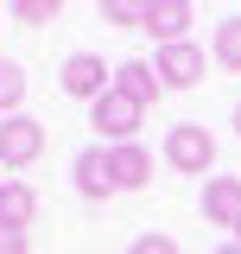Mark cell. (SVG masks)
Returning <instances> with one entry per match:
<instances>
[{"mask_svg": "<svg viewBox=\"0 0 241 254\" xmlns=\"http://www.w3.org/2000/svg\"><path fill=\"white\" fill-rule=\"evenodd\" d=\"M184 26H190V6H184V0H152L146 19H140V32H152L159 45H178Z\"/></svg>", "mask_w": 241, "mask_h": 254, "instance_id": "cell-10", "label": "cell"}, {"mask_svg": "<svg viewBox=\"0 0 241 254\" xmlns=\"http://www.w3.org/2000/svg\"><path fill=\"white\" fill-rule=\"evenodd\" d=\"M19 102H26V70H19L13 58H0V121L19 115Z\"/></svg>", "mask_w": 241, "mask_h": 254, "instance_id": "cell-12", "label": "cell"}, {"mask_svg": "<svg viewBox=\"0 0 241 254\" xmlns=\"http://www.w3.org/2000/svg\"><path fill=\"white\" fill-rule=\"evenodd\" d=\"M235 133H241V102H235Z\"/></svg>", "mask_w": 241, "mask_h": 254, "instance_id": "cell-19", "label": "cell"}, {"mask_svg": "<svg viewBox=\"0 0 241 254\" xmlns=\"http://www.w3.org/2000/svg\"><path fill=\"white\" fill-rule=\"evenodd\" d=\"M32 216H38V190L26 178H6L0 185V229H26Z\"/></svg>", "mask_w": 241, "mask_h": 254, "instance_id": "cell-11", "label": "cell"}, {"mask_svg": "<svg viewBox=\"0 0 241 254\" xmlns=\"http://www.w3.org/2000/svg\"><path fill=\"white\" fill-rule=\"evenodd\" d=\"M63 6L58 0H13V19H19V26H45V19H58Z\"/></svg>", "mask_w": 241, "mask_h": 254, "instance_id": "cell-14", "label": "cell"}, {"mask_svg": "<svg viewBox=\"0 0 241 254\" xmlns=\"http://www.w3.org/2000/svg\"><path fill=\"white\" fill-rule=\"evenodd\" d=\"M140 115H146V108H133L120 89H108L102 102H89V127L108 140V146H127V140L140 133Z\"/></svg>", "mask_w": 241, "mask_h": 254, "instance_id": "cell-4", "label": "cell"}, {"mask_svg": "<svg viewBox=\"0 0 241 254\" xmlns=\"http://www.w3.org/2000/svg\"><path fill=\"white\" fill-rule=\"evenodd\" d=\"M216 254H241V242H229V248H216Z\"/></svg>", "mask_w": 241, "mask_h": 254, "instance_id": "cell-18", "label": "cell"}, {"mask_svg": "<svg viewBox=\"0 0 241 254\" xmlns=\"http://www.w3.org/2000/svg\"><path fill=\"white\" fill-rule=\"evenodd\" d=\"M165 165L172 172H184V178H203V172H216V133L203 121H178L165 127Z\"/></svg>", "mask_w": 241, "mask_h": 254, "instance_id": "cell-1", "label": "cell"}, {"mask_svg": "<svg viewBox=\"0 0 241 254\" xmlns=\"http://www.w3.org/2000/svg\"><path fill=\"white\" fill-rule=\"evenodd\" d=\"M216 64L222 70H241V13L216 26Z\"/></svg>", "mask_w": 241, "mask_h": 254, "instance_id": "cell-13", "label": "cell"}, {"mask_svg": "<svg viewBox=\"0 0 241 254\" xmlns=\"http://www.w3.org/2000/svg\"><path fill=\"white\" fill-rule=\"evenodd\" d=\"M0 254H32V235L26 229H0Z\"/></svg>", "mask_w": 241, "mask_h": 254, "instance_id": "cell-17", "label": "cell"}, {"mask_svg": "<svg viewBox=\"0 0 241 254\" xmlns=\"http://www.w3.org/2000/svg\"><path fill=\"white\" fill-rule=\"evenodd\" d=\"M0 185H6V178H0Z\"/></svg>", "mask_w": 241, "mask_h": 254, "instance_id": "cell-21", "label": "cell"}, {"mask_svg": "<svg viewBox=\"0 0 241 254\" xmlns=\"http://www.w3.org/2000/svg\"><path fill=\"white\" fill-rule=\"evenodd\" d=\"M197 203H203V216H210L216 229H235L241 222V178H210Z\"/></svg>", "mask_w": 241, "mask_h": 254, "instance_id": "cell-9", "label": "cell"}, {"mask_svg": "<svg viewBox=\"0 0 241 254\" xmlns=\"http://www.w3.org/2000/svg\"><path fill=\"white\" fill-rule=\"evenodd\" d=\"M102 19H108V26H120V32H133L140 19H146V6H127V0H102Z\"/></svg>", "mask_w": 241, "mask_h": 254, "instance_id": "cell-15", "label": "cell"}, {"mask_svg": "<svg viewBox=\"0 0 241 254\" xmlns=\"http://www.w3.org/2000/svg\"><path fill=\"white\" fill-rule=\"evenodd\" d=\"M115 89L133 102V108H152L159 95H165V83H159V70L152 64H140V58H127V64H115Z\"/></svg>", "mask_w": 241, "mask_h": 254, "instance_id": "cell-8", "label": "cell"}, {"mask_svg": "<svg viewBox=\"0 0 241 254\" xmlns=\"http://www.w3.org/2000/svg\"><path fill=\"white\" fill-rule=\"evenodd\" d=\"M70 172H76V190H83L89 203H108V197H115V172H108V146H83Z\"/></svg>", "mask_w": 241, "mask_h": 254, "instance_id": "cell-7", "label": "cell"}, {"mask_svg": "<svg viewBox=\"0 0 241 254\" xmlns=\"http://www.w3.org/2000/svg\"><path fill=\"white\" fill-rule=\"evenodd\" d=\"M58 89H63V95H76V102H102V95L115 89V70L95 58V51H76V58H63Z\"/></svg>", "mask_w": 241, "mask_h": 254, "instance_id": "cell-3", "label": "cell"}, {"mask_svg": "<svg viewBox=\"0 0 241 254\" xmlns=\"http://www.w3.org/2000/svg\"><path fill=\"white\" fill-rule=\"evenodd\" d=\"M152 70H159V83H165V89H197V83H203V70H210V51H203V45H190V38H178V45H159Z\"/></svg>", "mask_w": 241, "mask_h": 254, "instance_id": "cell-2", "label": "cell"}, {"mask_svg": "<svg viewBox=\"0 0 241 254\" xmlns=\"http://www.w3.org/2000/svg\"><path fill=\"white\" fill-rule=\"evenodd\" d=\"M152 165H159V159H152L140 140H127V146H108V172H115V190H146V185H152Z\"/></svg>", "mask_w": 241, "mask_h": 254, "instance_id": "cell-6", "label": "cell"}, {"mask_svg": "<svg viewBox=\"0 0 241 254\" xmlns=\"http://www.w3.org/2000/svg\"><path fill=\"white\" fill-rule=\"evenodd\" d=\"M45 153V121H32V115H6L0 121V165H32V159Z\"/></svg>", "mask_w": 241, "mask_h": 254, "instance_id": "cell-5", "label": "cell"}, {"mask_svg": "<svg viewBox=\"0 0 241 254\" xmlns=\"http://www.w3.org/2000/svg\"><path fill=\"white\" fill-rule=\"evenodd\" d=\"M235 242H241V222H235Z\"/></svg>", "mask_w": 241, "mask_h": 254, "instance_id": "cell-20", "label": "cell"}, {"mask_svg": "<svg viewBox=\"0 0 241 254\" xmlns=\"http://www.w3.org/2000/svg\"><path fill=\"white\" fill-rule=\"evenodd\" d=\"M127 254H178V242H172V235H152V229H146V235H140Z\"/></svg>", "mask_w": 241, "mask_h": 254, "instance_id": "cell-16", "label": "cell"}]
</instances>
